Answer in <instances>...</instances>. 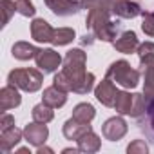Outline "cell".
Segmentation results:
<instances>
[{
  "label": "cell",
  "instance_id": "1",
  "mask_svg": "<svg viewBox=\"0 0 154 154\" xmlns=\"http://www.w3.org/2000/svg\"><path fill=\"white\" fill-rule=\"evenodd\" d=\"M87 54L82 49H71L63 58V72L71 80V91L76 94H87L94 87V74L85 71Z\"/></svg>",
  "mask_w": 154,
  "mask_h": 154
},
{
  "label": "cell",
  "instance_id": "2",
  "mask_svg": "<svg viewBox=\"0 0 154 154\" xmlns=\"http://www.w3.org/2000/svg\"><path fill=\"white\" fill-rule=\"evenodd\" d=\"M111 13H112L111 9H103V8H93L87 13L85 26L102 42H114L116 38L118 24L111 20Z\"/></svg>",
  "mask_w": 154,
  "mask_h": 154
},
{
  "label": "cell",
  "instance_id": "3",
  "mask_svg": "<svg viewBox=\"0 0 154 154\" xmlns=\"http://www.w3.org/2000/svg\"><path fill=\"white\" fill-rule=\"evenodd\" d=\"M8 84L26 93H36L44 84V74L38 69H13L8 74Z\"/></svg>",
  "mask_w": 154,
  "mask_h": 154
},
{
  "label": "cell",
  "instance_id": "4",
  "mask_svg": "<svg viewBox=\"0 0 154 154\" xmlns=\"http://www.w3.org/2000/svg\"><path fill=\"white\" fill-rule=\"evenodd\" d=\"M105 78L116 82L118 85H122L125 89H134L140 84V72L136 69H132L127 60H116L107 69V76H105Z\"/></svg>",
  "mask_w": 154,
  "mask_h": 154
},
{
  "label": "cell",
  "instance_id": "5",
  "mask_svg": "<svg viewBox=\"0 0 154 154\" xmlns=\"http://www.w3.org/2000/svg\"><path fill=\"white\" fill-rule=\"evenodd\" d=\"M35 62H36V67L42 69L44 72H54L62 65V56L54 49H38Z\"/></svg>",
  "mask_w": 154,
  "mask_h": 154
},
{
  "label": "cell",
  "instance_id": "6",
  "mask_svg": "<svg viewBox=\"0 0 154 154\" xmlns=\"http://www.w3.org/2000/svg\"><path fill=\"white\" fill-rule=\"evenodd\" d=\"M102 134L109 141H118L127 134V122L122 116H112L102 125Z\"/></svg>",
  "mask_w": 154,
  "mask_h": 154
},
{
  "label": "cell",
  "instance_id": "7",
  "mask_svg": "<svg viewBox=\"0 0 154 154\" xmlns=\"http://www.w3.org/2000/svg\"><path fill=\"white\" fill-rule=\"evenodd\" d=\"M24 138L29 145L33 147H40L47 141L49 138V129L45 123H40V122H33V123H27L24 127Z\"/></svg>",
  "mask_w": 154,
  "mask_h": 154
},
{
  "label": "cell",
  "instance_id": "8",
  "mask_svg": "<svg viewBox=\"0 0 154 154\" xmlns=\"http://www.w3.org/2000/svg\"><path fill=\"white\" fill-rule=\"evenodd\" d=\"M45 6L58 17H71L76 15L82 8V0H44Z\"/></svg>",
  "mask_w": 154,
  "mask_h": 154
},
{
  "label": "cell",
  "instance_id": "9",
  "mask_svg": "<svg viewBox=\"0 0 154 154\" xmlns=\"http://www.w3.org/2000/svg\"><path fill=\"white\" fill-rule=\"evenodd\" d=\"M116 94H118V89L114 87V82L105 78L102 80L96 87H94V96L96 100L105 105V107H114V100H116Z\"/></svg>",
  "mask_w": 154,
  "mask_h": 154
},
{
  "label": "cell",
  "instance_id": "10",
  "mask_svg": "<svg viewBox=\"0 0 154 154\" xmlns=\"http://www.w3.org/2000/svg\"><path fill=\"white\" fill-rule=\"evenodd\" d=\"M54 36V29L51 27V24L44 18H35L31 22V38L38 44H49L53 42Z\"/></svg>",
  "mask_w": 154,
  "mask_h": 154
},
{
  "label": "cell",
  "instance_id": "11",
  "mask_svg": "<svg viewBox=\"0 0 154 154\" xmlns=\"http://www.w3.org/2000/svg\"><path fill=\"white\" fill-rule=\"evenodd\" d=\"M22 103V96L18 93V87L15 85H6L0 91V111L6 112V111H11L15 107H18Z\"/></svg>",
  "mask_w": 154,
  "mask_h": 154
},
{
  "label": "cell",
  "instance_id": "12",
  "mask_svg": "<svg viewBox=\"0 0 154 154\" xmlns=\"http://www.w3.org/2000/svg\"><path fill=\"white\" fill-rule=\"evenodd\" d=\"M112 45H114V49H116L118 53L131 54V53H136V51H138L140 40H138V36H136L134 31H125V33H122V35L112 42Z\"/></svg>",
  "mask_w": 154,
  "mask_h": 154
},
{
  "label": "cell",
  "instance_id": "13",
  "mask_svg": "<svg viewBox=\"0 0 154 154\" xmlns=\"http://www.w3.org/2000/svg\"><path fill=\"white\" fill-rule=\"evenodd\" d=\"M24 138V131L17 129V127H11V129H6V131H0V150L2 152H11Z\"/></svg>",
  "mask_w": 154,
  "mask_h": 154
},
{
  "label": "cell",
  "instance_id": "14",
  "mask_svg": "<svg viewBox=\"0 0 154 154\" xmlns=\"http://www.w3.org/2000/svg\"><path fill=\"white\" fill-rule=\"evenodd\" d=\"M63 136L67 140H76L78 141V138H82L85 132L93 131L89 123H84V122H78V120H74V118H69L65 123H63Z\"/></svg>",
  "mask_w": 154,
  "mask_h": 154
},
{
  "label": "cell",
  "instance_id": "15",
  "mask_svg": "<svg viewBox=\"0 0 154 154\" xmlns=\"http://www.w3.org/2000/svg\"><path fill=\"white\" fill-rule=\"evenodd\" d=\"M42 102L47 103V105L53 107V109H60V107H63L65 102H67V93L62 91V89H58L56 85L45 87V89H44V94H42Z\"/></svg>",
  "mask_w": 154,
  "mask_h": 154
},
{
  "label": "cell",
  "instance_id": "16",
  "mask_svg": "<svg viewBox=\"0 0 154 154\" xmlns=\"http://www.w3.org/2000/svg\"><path fill=\"white\" fill-rule=\"evenodd\" d=\"M112 13L120 18H136L138 15H141V8L136 2L131 0H116L112 6Z\"/></svg>",
  "mask_w": 154,
  "mask_h": 154
},
{
  "label": "cell",
  "instance_id": "17",
  "mask_svg": "<svg viewBox=\"0 0 154 154\" xmlns=\"http://www.w3.org/2000/svg\"><path fill=\"white\" fill-rule=\"evenodd\" d=\"M100 147H102V140H100V136H98L96 132H93V131H89V132H85L82 138H78V149H80L82 152H87V154L98 152Z\"/></svg>",
  "mask_w": 154,
  "mask_h": 154
},
{
  "label": "cell",
  "instance_id": "18",
  "mask_svg": "<svg viewBox=\"0 0 154 154\" xmlns=\"http://www.w3.org/2000/svg\"><path fill=\"white\" fill-rule=\"evenodd\" d=\"M36 53H38V47H35V45L29 44V42H17V44L13 45V49H11V54H13L17 60H20V62H27V60L35 58Z\"/></svg>",
  "mask_w": 154,
  "mask_h": 154
},
{
  "label": "cell",
  "instance_id": "19",
  "mask_svg": "<svg viewBox=\"0 0 154 154\" xmlns=\"http://www.w3.org/2000/svg\"><path fill=\"white\" fill-rule=\"evenodd\" d=\"M138 56H140L141 69L154 67V42H143V44H140Z\"/></svg>",
  "mask_w": 154,
  "mask_h": 154
},
{
  "label": "cell",
  "instance_id": "20",
  "mask_svg": "<svg viewBox=\"0 0 154 154\" xmlns=\"http://www.w3.org/2000/svg\"><path fill=\"white\" fill-rule=\"evenodd\" d=\"M94 116H96V111L87 102H82L72 109V118L78 120V122H84V123H91L94 120Z\"/></svg>",
  "mask_w": 154,
  "mask_h": 154
},
{
  "label": "cell",
  "instance_id": "21",
  "mask_svg": "<svg viewBox=\"0 0 154 154\" xmlns=\"http://www.w3.org/2000/svg\"><path fill=\"white\" fill-rule=\"evenodd\" d=\"M31 116H33V122H40V123H49L53 118H54V111L53 107H49L47 103H38L33 107L31 111Z\"/></svg>",
  "mask_w": 154,
  "mask_h": 154
},
{
  "label": "cell",
  "instance_id": "22",
  "mask_svg": "<svg viewBox=\"0 0 154 154\" xmlns=\"http://www.w3.org/2000/svg\"><path fill=\"white\" fill-rule=\"evenodd\" d=\"M114 109L118 114H131L132 109V94L127 91H118L114 100Z\"/></svg>",
  "mask_w": 154,
  "mask_h": 154
},
{
  "label": "cell",
  "instance_id": "23",
  "mask_svg": "<svg viewBox=\"0 0 154 154\" xmlns=\"http://www.w3.org/2000/svg\"><path fill=\"white\" fill-rule=\"evenodd\" d=\"M74 38H76L74 29H71V27H58V29H54V36H53L51 44L53 45H67Z\"/></svg>",
  "mask_w": 154,
  "mask_h": 154
},
{
  "label": "cell",
  "instance_id": "24",
  "mask_svg": "<svg viewBox=\"0 0 154 154\" xmlns=\"http://www.w3.org/2000/svg\"><path fill=\"white\" fill-rule=\"evenodd\" d=\"M143 76H145V82H143V94H145V98L150 102V100H154V67L143 69Z\"/></svg>",
  "mask_w": 154,
  "mask_h": 154
},
{
  "label": "cell",
  "instance_id": "25",
  "mask_svg": "<svg viewBox=\"0 0 154 154\" xmlns=\"http://www.w3.org/2000/svg\"><path fill=\"white\" fill-rule=\"evenodd\" d=\"M147 111V98L145 94H132V109H131V116L132 118H140L141 114H145Z\"/></svg>",
  "mask_w": 154,
  "mask_h": 154
},
{
  "label": "cell",
  "instance_id": "26",
  "mask_svg": "<svg viewBox=\"0 0 154 154\" xmlns=\"http://www.w3.org/2000/svg\"><path fill=\"white\" fill-rule=\"evenodd\" d=\"M0 9H2V26H8L11 17L17 11V2H13V0H0Z\"/></svg>",
  "mask_w": 154,
  "mask_h": 154
},
{
  "label": "cell",
  "instance_id": "27",
  "mask_svg": "<svg viewBox=\"0 0 154 154\" xmlns=\"http://www.w3.org/2000/svg\"><path fill=\"white\" fill-rule=\"evenodd\" d=\"M141 17H143V22H141L143 33L149 35V36H154V13L141 11Z\"/></svg>",
  "mask_w": 154,
  "mask_h": 154
},
{
  "label": "cell",
  "instance_id": "28",
  "mask_svg": "<svg viewBox=\"0 0 154 154\" xmlns=\"http://www.w3.org/2000/svg\"><path fill=\"white\" fill-rule=\"evenodd\" d=\"M17 11L22 17H35V13H36L31 0H17Z\"/></svg>",
  "mask_w": 154,
  "mask_h": 154
},
{
  "label": "cell",
  "instance_id": "29",
  "mask_svg": "<svg viewBox=\"0 0 154 154\" xmlns=\"http://www.w3.org/2000/svg\"><path fill=\"white\" fill-rule=\"evenodd\" d=\"M53 85H56L58 89H62V91H65V93H71V80L67 78V74H65L63 71H60L58 74H54Z\"/></svg>",
  "mask_w": 154,
  "mask_h": 154
},
{
  "label": "cell",
  "instance_id": "30",
  "mask_svg": "<svg viewBox=\"0 0 154 154\" xmlns=\"http://www.w3.org/2000/svg\"><path fill=\"white\" fill-rule=\"evenodd\" d=\"M127 152L129 154H147L149 152V147L143 140H134L132 143L127 145Z\"/></svg>",
  "mask_w": 154,
  "mask_h": 154
},
{
  "label": "cell",
  "instance_id": "31",
  "mask_svg": "<svg viewBox=\"0 0 154 154\" xmlns=\"http://www.w3.org/2000/svg\"><path fill=\"white\" fill-rule=\"evenodd\" d=\"M11 127H15V118L8 112H2V116H0V131H6Z\"/></svg>",
  "mask_w": 154,
  "mask_h": 154
},
{
  "label": "cell",
  "instance_id": "32",
  "mask_svg": "<svg viewBox=\"0 0 154 154\" xmlns=\"http://www.w3.org/2000/svg\"><path fill=\"white\" fill-rule=\"evenodd\" d=\"M147 111H149V116H150V123L154 127V100H150V103L147 105Z\"/></svg>",
  "mask_w": 154,
  "mask_h": 154
},
{
  "label": "cell",
  "instance_id": "33",
  "mask_svg": "<svg viewBox=\"0 0 154 154\" xmlns=\"http://www.w3.org/2000/svg\"><path fill=\"white\" fill-rule=\"evenodd\" d=\"M36 152H38V154H44V152H47V154H53V149H49V147H44V145H40V147H36Z\"/></svg>",
  "mask_w": 154,
  "mask_h": 154
},
{
  "label": "cell",
  "instance_id": "34",
  "mask_svg": "<svg viewBox=\"0 0 154 154\" xmlns=\"http://www.w3.org/2000/svg\"><path fill=\"white\" fill-rule=\"evenodd\" d=\"M78 150H80V149H63L62 152H63V154H69V152H72V154H76V152H78Z\"/></svg>",
  "mask_w": 154,
  "mask_h": 154
},
{
  "label": "cell",
  "instance_id": "35",
  "mask_svg": "<svg viewBox=\"0 0 154 154\" xmlns=\"http://www.w3.org/2000/svg\"><path fill=\"white\" fill-rule=\"evenodd\" d=\"M18 152H20V154H26V152H31V150H29V149H18Z\"/></svg>",
  "mask_w": 154,
  "mask_h": 154
}]
</instances>
